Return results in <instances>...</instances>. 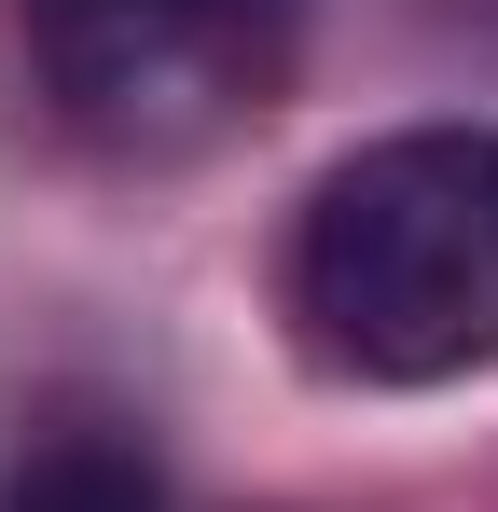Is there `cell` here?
<instances>
[{
  "label": "cell",
  "mask_w": 498,
  "mask_h": 512,
  "mask_svg": "<svg viewBox=\"0 0 498 512\" xmlns=\"http://www.w3.org/2000/svg\"><path fill=\"white\" fill-rule=\"evenodd\" d=\"M277 305L332 388L498 374V125H388L319 167Z\"/></svg>",
  "instance_id": "6da1fadb"
},
{
  "label": "cell",
  "mask_w": 498,
  "mask_h": 512,
  "mask_svg": "<svg viewBox=\"0 0 498 512\" xmlns=\"http://www.w3.org/2000/svg\"><path fill=\"white\" fill-rule=\"evenodd\" d=\"M14 56L97 167H208L291 97L305 0H14Z\"/></svg>",
  "instance_id": "7a4b0ae2"
},
{
  "label": "cell",
  "mask_w": 498,
  "mask_h": 512,
  "mask_svg": "<svg viewBox=\"0 0 498 512\" xmlns=\"http://www.w3.org/2000/svg\"><path fill=\"white\" fill-rule=\"evenodd\" d=\"M0 512H166V471L139 429L111 416H56L0 457Z\"/></svg>",
  "instance_id": "3957f363"
}]
</instances>
